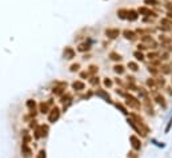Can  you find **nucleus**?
<instances>
[{
	"instance_id": "f257e3e1",
	"label": "nucleus",
	"mask_w": 172,
	"mask_h": 158,
	"mask_svg": "<svg viewBox=\"0 0 172 158\" xmlns=\"http://www.w3.org/2000/svg\"><path fill=\"white\" fill-rule=\"evenodd\" d=\"M124 98H126V103L127 106H130L131 109H135V110H139L140 109V101L139 99H136L135 97H132V95L130 94H124Z\"/></svg>"
},
{
	"instance_id": "f03ea898",
	"label": "nucleus",
	"mask_w": 172,
	"mask_h": 158,
	"mask_svg": "<svg viewBox=\"0 0 172 158\" xmlns=\"http://www.w3.org/2000/svg\"><path fill=\"white\" fill-rule=\"evenodd\" d=\"M59 117H60V110L59 107H52V110H51V113H49V115H48V121L51 123H55L57 119H59Z\"/></svg>"
},
{
	"instance_id": "7ed1b4c3",
	"label": "nucleus",
	"mask_w": 172,
	"mask_h": 158,
	"mask_svg": "<svg viewBox=\"0 0 172 158\" xmlns=\"http://www.w3.org/2000/svg\"><path fill=\"white\" fill-rule=\"evenodd\" d=\"M130 141H131V145H132V149H134V150L139 152V150L141 149V142H140V139H139L137 137H135V135H131V137H130Z\"/></svg>"
},
{
	"instance_id": "20e7f679",
	"label": "nucleus",
	"mask_w": 172,
	"mask_h": 158,
	"mask_svg": "<svg viewBox=\"0 0 172 158\" xmlns=\"http://www.w3.org/2000/svg\"><path fill=\"white\" fill-rule=\"evenodd\" d=\"M119 34H120V30H118V28H108V30H105V35H107L109 39L118 38Z\"/></svg>"
},
{
	"instance_id": "39448f33",
	"label": "nucleus",
	"mask_w": 172,
	"mask_h": 158,
	"mask_svg": "<svg viewBox=\"0 0 172 158\" xmlns=\"http://www.w3.org/2000/svg\"><path fill=\"white\" fill-rule=\"evenodd\" d=\"M64 58H65V59H68V60L74 59V58H75V50L72 48V47H65V50H64Z\"/></svg>"
},
{
	"instance_id": "423d86ee",
	"label": "nucleus",
	"mask_w": 172,
	"mask_h": 158,
	"mask_svg": "<svg viewBox=\"0 0 172 158\" xmlns=\"http://www.w3.org/2000/svg\"><path fill=\"white\" fill-rule=\"evenodd\" d=\"M21 153H23V156H24L25 158H30V157H31L32 150H31L30 146H28V143L23 142V145H21Z\"/></svg>"
},
{
	"instance_id": "0eeeda50",
	"label": "nucleus",
	"mask_w": 172,
	"mask_h": 158,
	"mask_svg": "<svg viewBox=\"0 0 172 158\" xmlns=\"http://www.w3.org/2000/svg\"><path fill=\"white\" fill-rule=\"evenodd\" d=\"M153 99H155V101H156V103H159L160 106H163L164 109L167 107L166 101H164V97H162V95H160L159 93H156V91H155V93H153Z\"/></svg>"
},
{
	"instance_id": "6e6552de",
	"label": "nucleus",
	"mask_w": 172,
	"mask_h": 158,
	"mask_svg": "<svg viewBox=\"0 0 172 158\" xmlns=\"http://www.w3.org/2000/svg\"><path fill=\"white\" fill-rule=\"evenodd\" d=\"M72 87H74V90H76V91H83L86 89V84L83 82H80V80H76V82L72 83Z\"/></svg>"
},
{
	"instance_id": "1a4fd4ad",
	"label": "nucleus",
	"mask_w": 172,
	"mask_h": 158,
	"mask_svg": "<svg viewBox=\"0 0 172 158\" xmlns=\"http://www.w3.org/2000/svg\"><path fill=\"white\" fill-rule=\"evenodd\" d=\"M139 13H141V15H147V16H156L155 12H152L151 10L145 8V7H141V8H139Z\"/></svg>"
},
{
	"instance_id": "9d476101",
	"label": "nucleus",
	"mask_w": 172,
	"mask_h": 158,
	"mask_svg": "<svg viewBox=\"0 0 172 158\" xmlns=\"http://www.w3.org/2000/svg\"><path fill=\"white\" fill-rule=\"evenodd\" d=\"M123 35H124V38L128 39V40H134V39H136V34H135L134 31H130V30H126L123 32Z\"/></svg>"
},
{
	"instance_id": "9b49d317",
	"label": "nucleus",
	"mask_w": 172,
	"mask_h": 158,
	"mask_svg": "<svg viewBox=\"0 0 172 158\" xmlns=\"http://www.w3.org/2000/svg\"><path fill=\"white\" fill-rule=\"evenodd\" d=\"M27 107L31 110V114H36V103H35V101H32V99H28L27 101Z\"/></svg>"
},
{
	"instance_id": "f8f14e48",
	"label": "nucleus",
	"mask_w": 172,
	"mask_h": 158,
	"mask_svg": "<svg viewBox=\"0 0 172 158\" xmlns=\"http://www.w3.org/2000/svg\"><path fill=\"white\" fill-rule=\"evenodd\" d=\"M127 19L131 20V21H135L137 19V12H136V11H134V10H130L127 12Z\"/></svg>"
},
{
	"instance_id": "ddd939ff",
	"label": "nucleus",
	"mask_w": 172,
	"mask_h": 158,
	"mask_svg": "<svg viewBox=\"0 0 172 158\" xmlns=\"http://www.w3.org/2000/svg\"><path fill=\"white\" fill-rule=\"evenodd\" d=\"M96 94L99 95V97H101V98H103L104 101H107V102H111V97H109V95H108L107 93H105L104 90H97V91H96Z\"/></svg>"
},
{
	"instance_id": "4468645a",
	"label": "nucleus",
	"mask_w": 172,
	"mask_h": 158,
	"mask_svg": "<svg viewBox=\"0 0 172 158\" xmlns=\"http://www.w3.org/2000/svg\"><path fill=\"white\" fill-rule=\"evenodd\" d=\"M39 107H40V113L47 114V113H48V109H49V103H48V102H46V103H44V102H42Z\"/></svg>"
},
{
	"instance_id": "2eb2a0df",
	"label": "nucleus",
	"mask_w": 172,
	"mask_h": 158,
	"mask_svg": "<svg viewBox=\"0 0 172 158\" xmlns=\"http://www.w3.org/2000/svg\"><path fill=\"white\" fill-rule=\"evenodd\" d=\"M39 129H40V134H42V137H47V134H48V126H47V125H42Z\"/></svg>"
},
{
	"instance_id": "dca6fc26",
	"label": "nucleus",
	"mask_w": 172,
	"mask_h": 158,
	"mask_svg": "<svg viewBox=\"0 0 172 158\" xmlns=\"http://www.w3.org/2000/svg\"><path fill=\"white\" fill-rule=\"evenodd\" d=\"M128 68H130L131 71H137V70H139V66L135 63V62H128Z\"/></svg>"
},
{
	"instance_id": "f3484780",
	"label": "nucleus",
	"mask_w": 172,
	"mask_h": 158,
	"mask_svg": "<svg viewBox=\"0 0 172 158\" xmlns=\"http://www.w3.org/2000/svg\"><path fill=\"white\" fill-rule=\"evenodd\" d=\"M109 58H111L112 60H122V55H119L116 52H111L109 54Z\"/></svg>"
},
{
	"instance_id": "a211bd4d",
	"label": "nucleus",
	"mask_w": 172,
	"mask_h": 158,
	"mask_svg": "<svg viewBox=\"0 0 172 158\" xmlns=\"http://www.w3.org/2000/svg\"><path fill=\"white\" fill-rule=\"evenodd\" d=\"M113 70H115V72H116V74H123V72H124V67H123L122 64L115 66V67H113Z\"/></svg>"
},
{
	"instance_id": "6ab92c4d",
	"label": "nucleus",
	"mask_w": 172,
	"mask_h": 158,
	"mask_svg": "<svg viewBox=\"0 0 172 158\" xmlns=\"http://www.w3.org/2000/svg\"><path fill=\"white\" fill-rule=\"evenodd\" d=\"M144 4H147V6H157V4H159V2H157V0H144Z\"/></svg>"
},
{
	"instance_id": "aec40b11",
	"label": "nucleus",
	"mask_w": 172,
	"mask_h": 158,
	"mask_svg": "<svg viewBox=\"0 0 172 158\" xmlns=\"http://www.w3.org/2000/svg\"><path fill=\"white\" fill-rule=\"evenodd\" d=\"M78 50L80 51V52H84V51H88L90 50V46L88 44H80Z\"/></svg>"
},
{
	"instance_id": "412c9836",
	"label": "nucleus",
	"mask_w": 172,
	"mask_h": 158,
	"mask_svg": "<svg viewBox=\"0 0 172 158\" xmlns=\"http://www.w3.org/2000/svg\"><path fill=\"white\" fill-rule=\"evenodd\" d=\"M97 70H99V67H96V66H90L88 72L90 74H95V72H97Z\"/></svg>"
},
{
	"instance_id": "4be33fe9",
	"label": "nucleus",
	"mask_w": 172,
	"mask_h": 158,
	"mask_svg": "<svg viewBox=\"0 0 172 158\" xmlns=\"http://www.w3.org/2000/svg\"><path fill=\"white\" fill-rule=\"evenodd\" d=\"M134 55H135V58H136L137 60H143V59H144V56H143V54H141V52H139V51H136V52H135Z\"/></svg>"
},
{
	"instance_id": "5701e85b",
	"label": "nucleus",
	"mask_w": 172,
	"mask_h": 158,
	"mask_svg": "<svg viewBox=\"0 0 172 158\" xmlns=\"http://www.w3.org/2000/svg\"><path fill=\"white\" fill-rule=\"evenodd\" d=\"M157 56H160V55L157 54V52H152V54L149 52V54H148V58H149V59H156Z\"/></svg>"
},
{
	"instance_id": "b1692460",
	"label": "nucleus",
	"mask_w": 172,
	"mask_h": 158,
	"mask_svg": "<svg viewBox=\"0 0 172 158\" xmlns=\"http://www.w3.org/2000/svg\"><path fill=\"white\" fill-rule=\"evenodd\" d=\"M116 107H118V109H120V110H122V113H124V114H127V109H126V107H124V106H123V105H120V103H116Z\"/></svg>"
},
{
	"instance_id": "393cba45",
	"label": "nucleus",
	"mask_w": 172,
	"mask_h": 158,
	"mask_svg": "<svg viewBox=\"0 0 172 158\" xmlns=\"http://www.w3.org/2000/svg\"><path fill=\"white\" fill-rule=\"evenodd\" d=\"M79 67H80V64H79V63H76V64H72V66H71V71H72V72L78 71V70H79Z\"/></svg>"
},
{
	"instance_id": "a878e982",
	"label": "nucleus",
	"mask_w": 172,
	"mask_h": 158,
	"mask_svg": "<svg viewBox=\"0 0 172 158\" xmlns=\"http://www.w3.org/2000/svg\"><path fill=\"white\" fill-rule=\"evenodd\" d=\"M36 158H46V150H40Z\"/></svg>"
},
{
	"instance_id": "bb28decb",
	"label": "nucleus",
	"mask_w": 172,
	"mask_h": 158,
	"mask_svg": "<svg viewBox=\"0 0 172 158\" xmlns=\"http://www.w3.org/2000/svg\"><path fill=\"white\" fill-rule=\"evenodd\" d=\"M163 70H162V71L164 72V74H170V72H171V70H170V67H168V66H164V67H162Z\"/></svg>"
},
{
	"instance_id": "cd10ccee",
	"label": "nucleus",
	"mask_w": 172,
	"mask_h": 158,
	"mask_svg": "<svg viewBox=\"0 0 172 158\" xmlns=\"http://www.w3.org/2000/svg\"><path fill=\"white\" fill-rule=\"evenodd\" d=\"M88 75H90V72H88V71H83V72H80V76H82V78H88Z\"/></svg>"
},
{
	"instance_id": "c85d7f7f",
	"label": "nucleus",
	"mask_w": 172,
	"mask_h": 158,
	"mask_svg": "<svg viewBox=\"0 0 172 158\" xmlns=\"http://www.w3.org/2000/svg\"><path fill=\"white\" fill-rule=\"evenodd\" d=\"M90 82H91V84H97L99 83V78H92Z\"/></svg>"
},
{
	"instance_id": "c756f323",
	"label": "nucleus",
	"mask_w": 172,
	"mask_h": 158,
	"mask_svg": "<svg viewBox=\"0 0 172 158\" xmlns=\"http://www.w3.org/2000/svg\"><path fill=\"white\" fill-rule=\"evenodd\" d=\"M104 84H105V86H108V87H109V86H112V82H111V80H109L108 78H107V79L104 80Z\"/></svg>"
},
{
	"instance_id": "7c9ffc66",
	"label": "nucleus",
	"mask_w": 172,
	"mask_h": 158,
	"mask_svg": "<svg viewBox=\"0 0 172 158\" xmlns=\"http://www.w3.org/2000/svg\"><path fill=\"white\" fill-rule=\"evenodd\" d=\"M149 72H152V74H157V70H155V67H149L148 68Z\"/></svg>"
},
{
	"instance_id": "2f4dec72",
	"label": "nucleus",
	"mask_w": 172,
	"mask_h": 158,
	"mask_svg": "<svg viewBox=\"0 0 172 158\" xmlns=\"http://www.w3.org/2000/svg\"><path fill=\"white\" fill-rule=\"evenodd\" d=\"M166 7H167V8L170 10V11H172V3H167V6H166Z\"/></svg>"
},
{
	"instance_id": "473e14b6",
	"label": "nucleus",
	"mask_w": 172,
	"mask_h": 158,
	"mask_svg": "<svg viewBox=\"0 0 172 158\" xmlns=\"http://www.w3.org/2000/svg\"><path fill=\"white\" fill-rule=\"evenodd\" d=\"M171 125H172V119L170 121V123H168V126H167V129H166V131H168V130H170V127H171Z\"/></svg>"
}]
</instances>
